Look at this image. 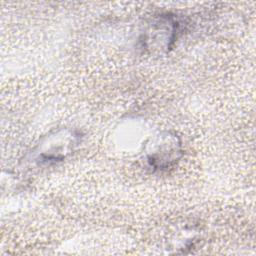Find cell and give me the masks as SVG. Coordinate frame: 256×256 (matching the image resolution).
Returning a JSON list of instances; mask_svg holds the SVG:
<instances>
[{"instance_id":"1","label":"cell","mask_w":256,"mask_h":256,"mask_svg":"<svg viewBox=\"0 0 256 256\" xmlns=\"http://www.w3.org/2000/svg\"><path fill=\"white\" fill-rule=\"evenodd\" d=\"M178 148L175 141L172 144H160L156 150L149 156V163L156 169H165L170 163L174 162L176 159V154L178 153Z\"/></svg>"}]
</instances>
